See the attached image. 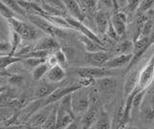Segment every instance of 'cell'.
Wrapping results in <instances>:
<instances>
[{
    "label": "cell",
    "mask_w": 154,
    "mask_h": 129,
    "mask_svg": "<svg viewBox=\"0 0 154 129\" xmlns=\"http://www.w3.org/2000/svg\"><path fill=\"white\" fill-rule=\"evenodd\" d=\"M8 22L10 28L13 29L14 31H16L21 37L22 41H37L43 35H45L38 28H37L35 25H33L31 22L30 23L24 22L23 20H18L17 17L9 18Z\"/></svg>",
    "instance_id": "obj_1"
},
{
    "label": "cell",
    "mask_w": 154,
    "mask_h": 129,
    "mask_svg": "<svg viewBox=\"0 0 154 129\" xmlns=\"http://www.w3.org/2000/svg\"><path fill=\"white\" fill-rule=\"evenodd\" d=\"M91 102V90L89 87H81L71 93V106L74 115H83Z\"/></svg>",
    "instance_id": "obj_2"
},
{
    "label": "cell",
    "mask_w": 154,
    "mask_h": 129,
    "mask_svg": "<svg viewBox=\"0 0 154 129\" xmlns=\"http://www.w3.org/2000/svg\"><path fill=\"white\" fill-rule=\"evenodd\" d=\"M26 17L33 25H35L37 28H38L45 35H50L52 37H55L63 34V33H61L62 28L55 26L51 21H49L45 17H43L42 15L28 14Z\"/></svg>",
    "instance_id": "obj_3"
},
{
    "label": "cell",
    "mask_w": 154,
    "mask_h": 129,
    "mask_svg": "<svg viewBox=\"0 0 154 129\" xmlns=\"http://www.w3.org/2000/svg\"><path fill=\"white\" fill-rule=\"evenodd\" d=\"M153 77H154V55L151 57L147 66L139 74L136 86H135L134 90L130 94H132L134 95L139 92L146 91L149 84L151 83Z\"/></svg>",
    "instance_id": "obj_4"
},
{
    "label": "cell",
    "mask_w": 154,
    "mask_h": 129,
    "mask_svg": "<svg viewBox=\"0 0 154 129\" xmlns=\"http://www.w3.org/2000/svg\"><path fill=\"white\" fill-rule=\"evenodd\" d=\"M81 87H82V86L78 83L75 86H69V87H63V88H56L50 94H48L47 97L38 99V104H40V107L56 103V102L59 101V100L63 97H65V95L69 94H71L72 92H74L75 90L79 89Z\"/></svg>",
    "instance_id": "obj_5"
},
{
    "label": "cell",
    "mask_w": 154,
    "mask_h": 129,
    "mask_svg": "<svg viewBox=\"0 0 154 129\" xmlns=\"http://www.w3.org/2000/svg\"><path fill=\"white\" fill-rule=\"evenodd\" d=\"M94 84L97 94L105 97H112L116 93L118 87V81L111 76H105V77L96 79Z\"/></svg>",
    "instance_id": "obj_6"
},
{
    "label": "cell",
    "mask_w": 154,
    "mask_h": 129,
    "mask_svg": "<svg viewBox=\"0 0 154 129\" xmlns=\"http://www.w3.org/2000/svg\"><path fill=\"white\" fill-rule=\"evenodd\" d=\"M76 73L80 77H89L94 79H98L105 76H112V69L105 66H89V68H77L75 69Z\"/></svg>",
    "instance_id": "obj_7"
},
{
    "label": "cell",
    "mask_w": 154,
    "mask_h": 129,
    "mask_svg": "<svg viewBox=\"0 0 154 129\" xmlns=\"http://www.w3.org/2000/svg\"><path fill=\"white\" fill-rule=\"evenodd\" d=\"M66 20H67V22L69 23V25L71 26L72 29H74V30H76V31L80 32L82 35H84V36H86V37H88L89 39L93 40V41H94L98 42V44H100V45H103V44H102V41H101V40L94 34V33L93 31H91V30L90 29V28H88V27H87V26L84 24L83 21H80V20H76V18L72 17H66Z\"/></svg>",
    "instance_id": "obj_8"
},
{
    "label": "cell",
    "mask_w": 154,
    "mask_h": 129,
    "mask_svg": "<svg viewBox=\"0 0 154 129\" xmlns=\"http://www.w3.org/2000/svg\"><path fill=\"white\" fill-rule=\"evenodd\" d=\"M53 104L42 106L41 108H38L36 112H34L30 116V118H29V121H28L29 125H31L33 127H42L51 111Z\"/></svg>",
    "instance_id": "obj_9"
},
{
    "label": "cell",
    "mask_w": 154,
    "mask_h": 129,
    "mask_svg": "<svg viewBox=\"0 0 154 129\" xmlns=\"http://www.w3.org/2000/svg\"><path fill=\"white\" fill-rule=\"evenodd\" d=\"M111 53L105 49L98 50L94 52H87L86 53V62L91 66H103L104 64L111 58Z\"/></svg>",
    "instance_id": "obj_10"
},
{
    "label": "cell",
    "mask_w": 154,
    "mask_h": 129,
    "mask_svg": "<svg viewBox=\"0 0 154 129\" xmlns=\"http://www.w3.org/2000/svg\"><path fill=\"white\" fill-rule=\"evenodd\" d=\"M126 21L127 17L123 12H120L119 10L114 12L111 23H112L113 27L115 28V30L119 36V38L123 37L125 33H126Z\"/></svg>",
    "instance_id": "obj_11"
},
{
    "label": "cell",
    "mask_w": 154,
    "mask_h": 129,
    "mask_svg": "<svg viewBox=\"0 0 154 129\" xmlns=\"http://www.w3.org/2000/svg\"><path fill=\"white\" fill-rule=\"evenodd\" d=\"M59 48V44L57 42L54 37L50 35H43L38 39L36 45L33 46V49L36 50H47L53 52Z\"/></svg>",
    "instance_id": "obj_12"
},
{
    "label": "cell",
    "mask_w": 154,
    "mask_h": 129,
    "mask_svg": "<svg viewBox=\"0 0 154 129\" xmlns=\"http://www.w3.org/2000/svg\"><path fill=\"white\" fill-rule=\"evenodd\" d=\"M133 57V53H126V54H119L117 57H111V58L106 62L103 66L110 69L123 68L125 66H128L129 62L131 61Z\"/></svg>",
    "instance_id": "obj_13"
},
{
    "label": "cell",
    "mask_w": 154,
    "mask_h": 129,
    "mask_svg": "<svg viewBox=\"0 0 154 129\" xmlns=\"http://www.w3.org/2000/svg\"><path fill=\"white\" fill-rule=\"evenodd\" d=\"M61 1L64 4L65 9L70 14V16L72 17H74L80 21L84 20L85 15L78 0H61Z\"/></svg>",
    "instance_id": "obj_14"
},
{
    "label": "cell",
    "mask_w": 154,
    "mask_h": 129,
    "mask_svg": "<svg viewBox=\"0 0 154 129\" xmlns=\"http://www.w3.org/2000/svg\"><path fill=\"white\" fill-rule=\"evenodd\" d=\"M66 71L63 69V66L60 65H55L53 66H50L45 76L48 81L56 84L62 82L66 78Z\"/></svg>",
    "instance_id": "obj_15"
},
{
    "label": "cell",
    "mask_w": 154,
    "mask_h": 129,
    "mask_svg": "<svg viewBox=\"0 0 154 129\" xmlns=\"http://www.w3.org/2000/svg\"><path fill=\"white\" fill-rule=\"evenodd\" d=\"M94 20H95V24H96L97 30L101 33V34H105V32L108 28L109 22H110L109 12L97 10L95 13Z\"/></svg>",
    "instance_id": "obj_16"
},
{
    "label": "cell",
    "mask_w": 154,
    "mask_h": 129,
    "mask_svg": "<svg viewBox=\"0 0 154 129\" xmlns=\"http://www.w3.org/2000/svg\"><path fill=\"white\" fill-rule=\"evenodd\" d=\"M139 111L141 118L146 122H152L154 121V108L144 97L141 105H140Z\"/></svg>",
    "instance_id": "obj_17"
},
{
    "label": "cell",
    "mask_w": 154,
    "mask_h": 129,
    "mask_svg": "<svg viewBox=\"0 0 154 129\" xmlns=\"http://www.w3.org/2000/svg\"><path fill=\"white\" fill-rule=\"evenodd\" d=\"M55 83H52V82H41L40 84L38 85V87L35 91V97L40 99V98H43L47 97L48 94H50L53 91H54L56 88V86L54 85Z\"/></svg>",
    "instance_id": "obj_18"
},
{
    "label": "cell",
    "mask_w": 154,
    "mask_h": 129,
    "mask_svg": "<svg viewBox=\"0 0 154 129\" xmlns=\"http://www.w3.org/2000/svg\"><path fill=\"white\" fill-rule=\"evenodd\" d=\"M111 125H112V119H111L109 114L105 111V110L101 109L99 116L96 119V121L91 128H95V129H110Z\"/></svg>",
    "instance_id": "obj_19"
},
{
    "label": "cell",
    "mask_w": 154,
    "mask_h": 129,
    "mask_svg": "<svg viewBox=\"0 0 154 129\" xmlns=\"http://www.w3.org/2000/svg\"><path fill=\"white\" fill-rule=\"evenodd\" d=\"M75 116L71 114H62L57 115V121L55 128L59 129H66L70 126V124L74 121Z\"/></svg>",
    "instance_id": "obj_20"
},
{
    "label": "cell",
    "mask_w": 154,
    "mask_h": 129,
    "mask_svg": "<svg viewBox=\"0 0 154 129\" xmlns=\"http://www.w3.org/2000/svg\"><path fill=\"white\" fill-rule=\"evenodd\" d=\"M138 76H139V74L137 73L136 70L131 71V72L126 76V79H125V82H124V94L126 97H128V94L134 90L135 86H136Z\"/></svg>",
    "instance_id": "obj_21"
},
{
    "label": "cell",
    "mask_w": 154,
    "mask_h": 129,
    "mask_svg": "<svg viewBox=\"0 0 154 129\" xmlns=\"http://www.w3.org/2000/svg\"><path fill=\"white\" fill-rule=\"evenodd\" d=\"M148 17H149L146 15V14H143V15L137 16L136 20H135L134 25H133V33H132V39H133V41H135L137 39H139V38H140L143 24L144 21H146Z\"/></svg>",
    "instance_id": "obj_22"
},
{
    "label": "cell",
    "mask_w": 154,
    "mask_h": 129,
    "mask_svg": "<svg viewBox=\"0 0 154 129\" xmlns=\"http://www.w3.org/2000/svg\"><path fill=\"white\" fill-rule=\"evenodd\" d=\"M80 41H81L82 44L84 45L87 52H94V51L105 49L102 45H100V44H98V42H96V41H94L93 40L89 39L88 37H86L84 35H81Z\"/></svg>",
    "instance_id": "obj_23"
},
{
    "label": "cell",
    "mask_w": 154,
    "mask_h": 129,
    "mask_svg": "<svg viewBox=\"0 0 154 129\" xmlns=\"http://www.w3.org/2000/svg\"><path fill=\"white\" fill-rule=\"evenodd\" d=\"M21 59L16 57L14 55H10V54H2L0 55V70L3 69H7L9 66H11V65L17 63V62H20Z\"/></svg>",
    "instance_id": "obj_24"
},
{
    "label": "cell",
    "mask_w": 154,
    "mask_h": 129,
    "mask_svg": "<svg viewBox=\"0 0 154 129\" xmlns=\"http://www.w3.org/2000/svg\"><path fill=\"white\" fill-rule=\"evenodd\" d=\"M57 105H58V102L53 104V107L51 109V111H50L49 115H48L47 118L45 119V123L42 124V128H45V129L55 128L56 121H57Z\"/></svg>",
    "instance_id": "obj_25"
},
{
    "label": "cell",
    "mask_w": 154,
    "mask_h": 129,
    "mask_svg": "<svg viewBox=\"0 0 154 129\" xmlns=\"http://www.w3.org/2000/svg\"><path fill=\"white\" fill-rule=\"evenodd\" d=\"M49 68H50V66H48L45 63H45L41 64V65L37 66L36 68H34L33 70H32V77H33V79L36 80V81L42 80L46 75Z\"/></svg>",
    "instance_id": "obj_26"
},
{
    "label": "cell",
    "mask_w": 154,
    "mask_h": 129,
    "mask_svg": "<svg viewBox=\"0 0 154 129\" xmlns=\"http://www.w3.org/2000/svg\"><path fill=\"white\" fill-rule=\"evenodd\" d=\"M9 41H10V44H11V52H10V55H14V52L17 51V49L20 46L22 39L16 31L11 29V31H10V36H9Z\"/></svg>",
    "instance_id": "obj_27"
},
{
    "label": "cell",
    "mask_w": 154,
    "mask_h": 129,
    "mask_svg": "<svg viewBox=\"0 0 154 129\" xmlns=\"http://www.w3.org/2000/svg\"><path fill=\"white\" fill-rule=\"evenodd\" d=\"M1 1L6 4V5L11 9V10L16 14L17 16H21V17H27L26 12L21 8V6L19 5L17 0H1Z\"/></svg>",
    "instance_id": "obj_28"
},
{
    "label": "cell",
    "mask_w": 154,
    "mask_h": 129,
    "mask_svg": "<svg viewBox=\"0 0 154 129\" xmlns=\"http://www.w3.org/2000/svg\"><path fill=\"white\" fill-rule=\"evenodd\" d=\"M133 52V41H124L115 47V53L119 54H126Z\"/></svg>",
    "instance_id": "obj_29"
},
{
    "label": "cell",
    "mask_w": 154,
    "mask_h": 129,
    "mask_svg": "<svg viewBox=\"0 0 154 129\" xmlns=\"http://www.w3.org/2000/svg\"><path fill=\"white\" fill-rule=\"evenodd\" d=\"M122 118H123V106H120L117 109V111H116L114 115L111 128H122Z\"/></svg>",
    "instance_id": "obj_30"
},
{
    "label": "cell",
    "mask_w": 154,
    "mask_h": 129,
    "mask_svg": "<svg viewBox=\"0 0 154 129\" xmlns=\"http://www.w3.org/2000/svg\"><path fill=\"white\" fill-rule=\"evenodd\" d=\"M21 63L23 65H25L26 66L30 69H34L36 68L37 66L41 65L42 63H45V59H42V58H37V57H28V58H24V59H21Z\"/></svg>",
    "instance_id": "obj_31"
},
{
    "label": "cell",
    "mask_w": 154,
    "mask_h": 129,
    "mask_svg": "<svg viewBox=\"0 0 154 129\" xmlns=\"http://www.w3.org/2000/svg\"><path fill=\"white\" fill-rule=\"evenodd\" d=\"M97 10L105 12L114 10L113 0H96V11Z\"/></svg>",
    "instance_id": "obj_32"
},
{
    "label": "cell",
    "mask_w": 154,
    "mask_h": 129,
    "mask_svg": "<svg viewBox=\"0 0 154 129\" xmlns=\"http://www.w3.org/2000/svg\"><path fill=\"white\" fill-rule=\"evenodd\" d=\"M10 31H11V28H10L8 20L2 16H0V36L5 40V38H9Z\"/></svg>",
    "instance_id": "obj_33"
},
{
    "label": "cell",
    "mask_w": 154,
    "mask_h": 129,
    "mask_svg": "<svg viewBox=\"0 0 154 129\" xmlns=\"http://www.w3.org/2000/svg\"><path fill=\"white\" fill-rule=\"evenodd\" d=\"M153 23H154V18L149 17L143 24L140 37H149V34H150L152 26H153Z\"/></svg>",
    "instance_id": "obj_34"
},
{
    "label": "cell",
    "mask_w": 154,
    "mask_h": 129,
    "mask_svg": "<svg viewBox=\"0 0 154 129\" xmlns=\"http://www.w3.org/2000/svg\"><path fill=\"white\" fill-rule=\"evenodd\" d=\"M0 16H2L4 18H6L7 20L11 17H17L16 14H14L6 4H4L1 0H0Z\"/></svg>",
    "instance_id": "obj_35"
},
{
    "label": "cell",
    "mask_w": 154,
    "mask_h": 129,
    "mask_svg": "<svg viewBox=\"0 0 154 129\" xmlns=\"http://www.w3.org/2000/svg\"><path fill=\"white\" fill-rule=\"evenodd\" d=\"M81 8L89 12H96V0H78Z\"/></svg>",
    "instance_id": "obj_36"
},
{
    "label": "cell",
    "mask_w": 154,
    "mask_h": 129,
    "mask_svg": "<svg viewBox=\"0 0 154 129\" xmlns=\"http://www.w3.org/2000/svg\"><path fill=\"white\" fill-rule=\"evenodd\" d=\"M53 54H54L55 56V58L58 62V65H60V66H64L66 64V62H67V58H66V54L65 53L64 51H63L62 49H56L55 51H53Z\"/></svg>",
    "instance_id": "obj_37"
},
{
    "label": "cell",
    "mask_w": 154,
    "mask_h": 129,
    "mask_svg": "<svg viewBox=\"0 0 154 129\" xmlns=\"http://www.w3.org/2000/svg\"><path fill=\"white\" fill-rule=\"evenodd\" d=\"M140 3H141V0H127L126 5H125V10L130 14L136 12Z\"/></svg>",
    "instance_id": "obj_38"
},
{
    "label": "cell",
    "mask_w": 154,
    "mask_h": 129,
    "mask_svg": "<svg viewBox=\"0 0 154 129\" xmlns=\"http://www.w3.org/2000/svg\"><path fill=\"white\" fill-rule=\"evenodd\" d=\"M23 81L24 80L22 76L17 73H13L10 75V77L8 78V82L14 86H20L23 83Z\"/></svg>",
    "instance_id": "obj_39"
},
{
    "label": "cell",
    "mask_w": 154,
    "mask_h": 129,
    "mask_svg": "<svg viewBox=\"0 0 154 129\" xmlns=\"http://www.w3.org/2000/svg\"><path fill=\"white\" fill-rule=\"evenodd\" d=\"M105 34H107V36L110 38L111 40L116 41H119V40L120 39L119 36L117 34V32H116L115 28L113 27L112 23H111V20H110V22H109V25H108L107 30H106V32H105Z\"/></svg>",
    "instance_id": "obj_40"
},
{
    "label": "cell",
    "mask_w": 154,
    "mask_h": 129,
    "mask_svg": "<svg viewBox=\"0 0 154 129\" xmlns=\"http://www.w3.org/2000/svg\"><path fill=\"white\" fill-rule=\"evenodd\" d=\"M11 52V44L8 40H0V53L10 54Z\"/></svg>",
    "instance_id": "obj_41"
},
{
    "label": "cell",
    "mask_w": 154,
    "mask_h": 129,
    "mask_svg": "<svg viewBox=\"0 0 154 129\" xmlns=\"http://www.w3.org/2000/svg\"><path fill=\"white\" fill-rule=\"evenodd\" d=\"M146 94H144V97H146L148 102L152 105V107L154 108V86H151L147 91L146 90Z\"/></svg>",
    "instance_id": "obj_42"
},
{
    "label": "cell",
    "mask_w": 154,
    "mask_h": 129,
    "mask_svg": "<svg viewBox=\"0 0 154 129\" xmlns=\"http://www.w3.org/2000/svg\"><path fill=\"white\" fill-rule=\"evenodd\" d=\"M149 41H150L151 45H154V23H153V26H152L150 34H149Z\"/></svg>",
    "instance_id": "obj_43"
},
{
    "label": "cell",
    "mask_w": 154,
    "mask_h": 129,
    "mask_svg": "<svg viewBox=\"0 0 154 129\" xmlns=\"http://www.w3.org/2000/svg\"><path fill=\"white\" fill-rule=\"evenodd\" d=\"M8 81V79L5 77V76H2V75H0V86H3L6 84V82Z\"/></svg>",
    "instance_id": "obj_44"
},
{
    "label": "cell",
    "mask_w": 154,
    "mask_h": 129,
    "mask_svg": "<svg viewBox=\"0 0 154 129\" xmlns=\"http://www.w3.org/2000/svg\"><path fill=\"white\" fill-rule=\"evenodd\" d=\"M7 90V87L5 85H3V86H0V95H1L5 91Z\"/></svg>",
    "instance_id": "obj_45"
},
{
    "label": "cell",
    "mask_w": 154,
    "mask_h": 129,
    "mask_svg": "<svg viewBox=\"0 0 154 129\" xmlns=\"http://www.w3.org/2000/svg\"><path fill=\"white\" fill-rule=\"evenodd\" d=\"M26 1H30V2L38 3V4H41L42 3V0H26Z\"/></svg>",
    "instance_id": "obj_46"
},
{
    "label": "cell",
    "mask_w": 154,
    "mask_h": 129,
    "mask_svg": "<svg viewBox=\"0 0 154 129\" xmlns=\"http://www.w3.org/2000/svg\"><path fill=\"white\" fill-rule=\"evenodd\" d=\"M0 40H4V39H3V38H2L1 36H0Z\"/></svg>",
    "instance_id": "obj_47"
},
{
    "label": "cell",
    "mask_w": 154,
    "mask_h": 129,
    "mask_svg": "<svg viewBox=\"0 0 154 129\" xmlns=\"http://www.w3.org/2000/svg\"><path fill=\"white\" fill-rule=\"evenodd\" d=\"M2 54H3V53H0V55H2Z\"/></svg>",
    "instance_id": "obj_48"
}]
</instances>
